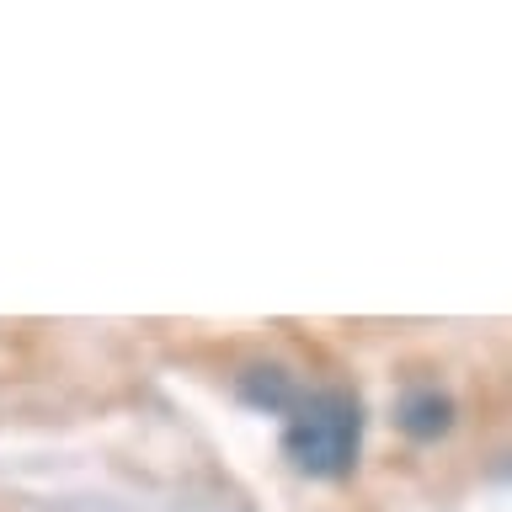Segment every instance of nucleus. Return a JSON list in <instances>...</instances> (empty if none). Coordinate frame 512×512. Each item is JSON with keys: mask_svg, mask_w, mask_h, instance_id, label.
I'll list each match as a JSON object with an SVG mask.
<instances>
[{"mask_svg": "<svg viewBox=\"0 0 512 512\" xmlns=\"http://www.w3.org/2000/svg\"><path fill=\"white\" fill-rule=\"evenodd\" d=\"M358 443H363V406L347 390H315L288 406L283 454L299 475H315V480L352 475Z\"/></svg>", "mask_w": 512, "mask_h": 512, "instance_id": "nucleus-1", "label": "nucleus"}, {"mask_svg": "<svg viewBox=\"0 0 512 512\" xmlns=\"http://www.w3.org/2000/svg\"><path fill=\"white\" fill-rule=\"evenodd\" d=\"M400 427L411 432V438H443L448 427H454V400L438 395V390H411L406 400H400Z\"/></svg>", "mask_w": 512, "mask_h": 512, "instance_id": "nucleus-2", "label": "nucleus"}, {"mask_svg": "<svg viewBox=\"0 0 512 512\" xmlns=\"http://www.w3.org/2000/svg\"><path fill=\"white\" fill-rule=\"evenodd\" d=\"M240 395H246L251 406H262V411H288L299 400L283 368H251V374L240 379Z\"/></svg>", "mask_w": 512, "mask_h": 512, "instance_id": "nucleus-3", "label": "nucleus"}]
</instances>
